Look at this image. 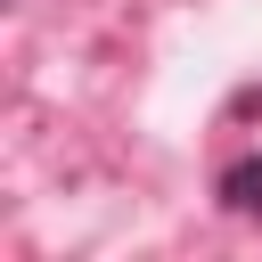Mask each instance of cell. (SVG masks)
Masks as SVG:
<instances>
[{
    "instance_id": "cell-1",
    "label": "cell",
    "mask_w": 262,
    "mask_h": 262,
    "mask_svg": "<svg viewBox=\"0 0 262 262\" xmlns=\"http://www.w3.org/2000/svg\"><path fill=\"white\" fill-rule=\"evenodd\" d=\"M221 205L229 213H246V221H262V156H237V164H221Z\"/></svg>"
}]
</instances>
